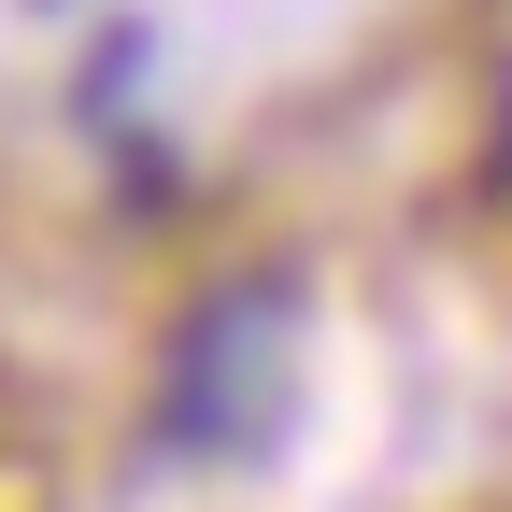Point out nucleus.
I'll use <instances>...</instances> for the list:
<instances>
[{"mask_svg": "<svg viewBox=\"0 0 512 512\" xmlns=\"http://www.w3.org/2000/svg\"><path fill=\"white\" fill-rule=\"evenodd\" d=\"M285 285H228L200 299V328H185V370H171V456H271L285 413H299V328H285Z\"/></svg>", "mask_w": 512, "mask_h": 512, "instance_id": "nucleus-1", "label": "nucleus"}]
</instances>
